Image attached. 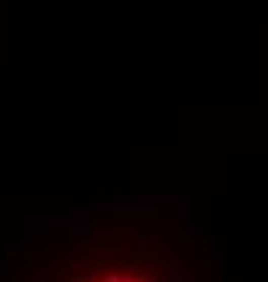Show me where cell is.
<instances>
[{"label": "cell", "instance_id": "7a4b0ae2", "mask_svg": "<svg viewBox=\"0 0 268 282\" xmlns=\"http://www.w3.org/2000/svg\"><path fill=\"white\" fill-rule=\"evenodd\" d=\"M35 279L38 282H46V279H49V269H41V271L35 274Z\"/></svg>", "mask_w": 268, "mask_h": 282}, {"label": "cell", "instance_id": "6da1fadb", "mask_svg": "<svg viewBox=\"0 0 268 282\" xmlns=\"http://www.w3.org/2000/svg\"><path fill=\"white\" fill-rule=\"evenodd\" d=\"M149 250H157V239H146V236H141L136 239V244H133V253H149Z\"/></svg>", "mask_w": 268, "mask_h": 282}]
</instances>
